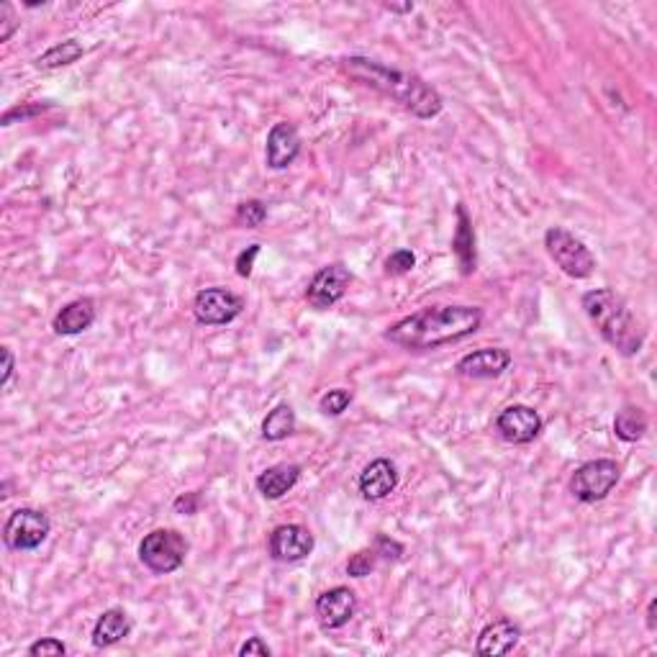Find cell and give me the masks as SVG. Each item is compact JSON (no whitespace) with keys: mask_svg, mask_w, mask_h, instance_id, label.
Returning a JSON list of instances; mask_svg holds the SVG:
<instances>
[{"mask_svg":"<svg viewBox=\"0 0 657 657\" xmlns=\"http://www.w3.org/2000/svg\"><path fill=\"white\" fill-rule=\"evenodd\" d=\"M480 324H483V308L480 306L444 303V306H427L403 316L385 329L383 337L401 350L429 352L473 337Z\"/></svg>","mask_w":657,"mask_h":657,"instance_id":"1","label":"cell"},{"mask_svg":"<svg viewBox=\"0 0 657 657\" xmlns=\"http://www.w3.org/2000/svg\"><path fill=\"white\" fill-rule=\"evenodd\" d=\"M339 70L355 83L378 90L380 95L396 101L398 106L414 113L416 119H434L444 108V98L437 93V88H432L424 77L414 75V72L388 67L378 60H370V57H360V54L339 60Z\"/></svg>","mask_w":657,"mask_h":657,"instance_id":"2","label":"cell"},{"mask_svg":"<svg viewBox=\"0 0 657 657\" xmlns=\"http://www.w3.org/2000/svg\"><path fill=\"white\" fill-rule=\"evenodd\" d=\"M583 311L598 334L604 337L606 344H611L619 355L634 357L645 344V329L637 321L629 303L611 288H596V291L583 293Z\"/></svg>","mask_w":657,"mask_h":657,"instance_id":"3","label":"cell"},{"mask_svg":"<svg viewBox=\"0 0 657 657\" xmlns=\"http://www.w3.org/2000/svg\"><path fill=\"white\" fill-rule=\"evenodd\" d=\"M545 249L550 260L563 270L568 278L573 280H586L591 278L596 270V257L591 249L586 247L583 239L570 234L563 226H550L545 231Z\"/></svg>","mask_w":657,"mask_h":657,"instance_id":"4","label":"cell"},{"mask_svg":"<svg viewBox=\"0 0 657 657\" xmlns=\"http://www.w3.org/2000/svg\"><path fill=\"white\" fill-rule=\"evenodd\" d=\"M188 539L178 529H154L139 542V560L154 575H170L185 565Z\"/></svg>","mask_w":657,"mask_h":657,"instance_id":"5","label":"cell"},{"mask_svg":"<svg viewBox=\"0 0 657 657\" xmlns=\"http://www.w3.org/2000/svg\"><path fill=\"white\" fill-rule=\"evenodd\" d=\"M619 478H622V468L616 465V460H609V457L588 460L570 478V493L581 504H598L614 491Z\"/></svg>","mask_w":657,"mask_h":657,"instance_id":"6","label":"cell"},{"mask_svg":"<svg viewBox=\"0 0 657 657\" xmlns=\"http://www.w3.org/2000/svg\"><path fill=\"white\" fill-rule=\"evenodd\" d=\"M49 532H52V521L42 509L21 506L8 514L3 524V542L13 552H34L47 542Z\"/></svg>","mask_w":657,"mask_h":657,"instance_id":"7","label":"cell"},{"mask_svg":"<svg viewBox=\"0 0 657 657\" xmlns=\"http://www.w3.org/2000/svg\"><path fill=\"white\" fill-rule=\"evenodd\" d=\"M244 311V298L226 288H203L193 298V316L201 326H226Z\"/></svg>","mask_w":657,"mask_h":657,"instance_id":"8","label":"cell"},{"mask_svg":"<svg viewBox=\"0 0 657 657\" xmlns=\"http://www.w3.org/2000/svg\"><path fill=\"white\" fill-rule=\"evenodd\" d=\"M350 283L352 273L344 262H332V265L321 267L306 288L308 306L316 308V311H326V308L337 306V303L347 296Z\"/></svg>","mask_w":657,"mask_h":657,"instance_id":"9","label":"cell"},{"mask_svg":"<svg viewBox=\"0 0 657 657\" xmlns=\"http://www.w3.org/2000/svg\"><path fill=\"white\" fill-rule=\"evenodd\" d=\"M316 547L311 529L303 524H280L267 537V552L275 563H301Z\"/></svg>","mask_w":657,"mask_h":657,"instance_id":"10","label":"cell"},{"mask_svg":"<svg viewBox=\"0 0 657 657\" xmlns=\"http://www.w3.org/2000/svg\"><path fill=\"white\" fill-rule=\"evenodd\" d=\"M542 429H545V421H542L539 411L532 409V406H524V403L506 406L496 416L498 437L509 444H519V447L521 444H532L542 434Z\"/></svg>","mask_w":657,"mask_h":657,"instance_id":"11","label":"cell"},{"mask_svg":"<svg viewBox=\"0 0 657 657\" xmlns=\"http://www.w3.org/2000/svg\"><path fill=\"white\" fill-rule=\"evenodd\" d=\"M357 593L347 586H334L316 598V622L324 632L347 627L357 614Z\"/></svg>","mask_w":657,"mask_h":657,"instance_id":"12","label":"cell"},{"mask_svg":"<svg viewBox=\"0 0 657 657\" xmlns=\"http://www.w3.org/2000/svg\"><path fill=\"white\" fill-rule=\"evenodd\" d=\"M511 367V352L504 347H483L470 355L460 357L455 365L457 375L470 380H493L501 378Z\"/></svg>","mask_w":657,"mask_h":657,"instance_id":"13","label":"cell"},{"mask_svg":"<svg viewBox=\"0 0 657 657\" xmlns=\"http://www.w3.org/2000/svg\"><path fill=\"white\" fill-rule=\"evenodd\" d=\"M301 154V134L288 121H278L267 131L265 162L270 170H288Z\"/></svg>","mask_w":657,"mask_h":657,"instance_id":"14","label":"cell"},{"mask_svg":"<svg viewBox=\"0 0 657 657\" xmlns=\"http://www.w3.org/2000/svg\"><path fill=\"white\" fill-rule=\"evenodd\" d=\"M357 488H360L365 501H383V498H388L398 488L396 462H391L388 457H378L370 465H365L360 480H357Z\"/></svg>","mask_w":657,"mask_h":657,"instance_id":"15","label":"cell"},{"mask_svg":"<svg viewBox=\"0 0 657 657\" xmlns=\"http://www.w3.org/2000/svg\"><path fill=\"white\" fill-rule=\"evenodd\" d=\"M521 629L519 624H514L511 619L501 616L496 622L486 624L478 634V645L475 652L486 657H498V655H509L516 645H519Z\"/></svg>","mask_w":657,"mask_h":657,"instance_id":"16","label":"cell"},{"mask_svg":"<svg viewBox=\"0 0 657 657\" xmlns=\"http://www.w3.org/2000/svg\"><path fill=\"white\" fill-rule=\"evenodd\" d=\"M455 214H457V226H455V237H452V252H455L460 273L468 278V275L475 273V267H478L473 219H470L468 208L462 206V203L455 208Z\"/></svg>","mask_w":657,"mask_h":657,"instance_id":"17","label":"cell"},{"mask_svg":"<svg viewBox=\"0 0 657 657\" xmlns=\"http://www.w3.org/2000/svg\"><path fill=\"white\" fill-rule=\"evenodd\" d=\"M298 480H301V465H296V462H278V465L262 470L257 475L255 486L262 498L278 501V498H283L285 493L296 488Z\"/></svg>","mask_w":657,"mask_h":657,"instance_id":"18","label":"cell"},{"mask_svg":"<svg viewBox=\"0 0 657 657\" xmlns=\"http://www.w3.org/2000/svg\"><path fill=\"white\" fill-rule=\"evenodd\" d=\"M95 301L90 298H77V301H70L67 306H62V311L54 316L52 329L60 337H75V334L88 332L90 326L95 324Z\"/></svg>","mask_w":657,"mask_h":657,"instance_id":"19","label":"cell"},{"mask_svg":"<svg viewBox=\"0 0 657 657\" xmlns=\"http://www.w3.org/2000/svg\"><path fill=\"white\" fill-rule=\"evenodd\" d=\"M131 634V619L124 609H106L93 627V647L106 650V647L119 645Z\"/></svg>","mask_w":657,"mask_h":657,"instance_id":"20","label":"cell"},{"mask_svg":"<svg viewBox=\"0 0 657 657\" xmlns=\"http://www.w3.org/2000/svg\"><path fill=\"white\" fill-rule=\"evenodd\" d=\"M296 432V411L291 403H278L270 414L262 419V439L265 442H283Z\"/></svg>","mask_w":657,"mask_h":657,"instance_id":"21","label":"cell"},{"mask_svg":"<svg viewBox=\"0 0 657 657\" xmlns=\"http://www.w3.org/2000/svg\"><path fill=\"white\" fill-rule=\"evenodd\" d=\"M83 54H85L83 44L77 42V39H67V42L54 44V47H49L47 52L39 54V57L34 60V65H36V70L52 72V70H60V67L72 65V62L80 60Z\"/></svg>","mask_w":657,"mask_h":657,"instance_id":"22","label":"cell"},{"mask_svg":"<svg viewBox=\"0 0 657 657\" xmlns=\"http://www.w3.org/2000/svg\"><path fill=\"white\" fill-rule=\"evenodd\" d=\"M647 427H650V421L640 406H624L614 419V434L627 444L640 442L647 434Z\"/></svg>","mask_w":657,"mask_h":657,"instance_id":"23","label":"cell"},{"mask_svg":"<svg viewBox=\"0 0 657 657\" xmlns=\"http://www.w3.org/2000/svg\"><path fill=\"white\" fill-rule=\"evenodd\" d=\"M234 221L244 229H257L267 221V206L257 198H249V201H242L237 206V214H234Z\"/></svg>","mask_w":657,"mask_h":657,"instance_id":"24","label":"cell"},{"mask_svg":"<svg viewBox=\"0 0 657 657\" xmlns=\"http://www.w3.org/2000/svg\"><path fill=\"white\" fill-rule=\"evenodd\" d=\"M355 396L347 388H334V391H326L324 396L319 398V411L324 416H342L344 411L350 409Z\"/></svg>","mask_w":657,"mask_h":657,"instance_id":"25","label":"cell"},{"mask_svg":"<svg viewBox=\"0 0 657 657\" xmlns=\"http://www.w3.org/2000/svg\"><path fill=\"white\" fill-rule=\"evenodd\" d=\"M378 560H380V555L375 547L357 550L355 555L347 560V575H352V578H365V575H370L375 568H378Z\"/></svg>","mask_w":657,"mask_h":657,"instance_id":"26","label":"cell"},{"mask_svg":"<svg viewBox=\"0 0 657 657\" xmlns=\"http://www.w3.org/2000/svg\"><path fill=\"white\" fill-rule=\"evenodd\" d=\"M416 267V255L414 249H396V252H391V257L385 260V273L393 275V278H401V275L411 273Z\"/></svg>","mask_w":657,"mask_h":657,"instance_id":"27","label":"cell"},{"mask_svg":"<svg viewBox=\"0 0 657 657\" xmlns=\"http://www.w3.org/2000/svg\"><path fill=\"white\" fill-rule=\"evenodd\" d=\"M26 652H29L31 657H62L67 655V645L62 640H57V637H42V640L31 642Z\"/></svg>","mask_w":657,"mask_h":657,"instance_id":"28","label":"cell"},{"mask_svg":"<svg viewBox=\"0 0 657 657\" xmlns=\"http://www.w3.org/2000/svg\"><path fill=\"white\" fill-rule=\"evenodd\" d=\"M373 547L378 550V555L383 557V560H388V563H398L403 557V552H406V547H403L401 542H396V539L388 537V534H378Z\"/></svg>","mask_w":657,"mask_h":657,"instance_id":"29","label":"cell"},{"mask_svg":"<svg viewBox=\"0 0 657 657\" xmlns=\"http://www.w3.org/2000/svg\"><path fill=\"white\" fill-rule=\"evenodd\" d=\"M47 108H52V106H49V103H26V106L11 108V111L3 113V126H11L13 121L31 119V116H36V113H44Z\"/></svg>","mask_w":657,"mask_h":657,"instance_id":"30","label":"cell"},{"mask_svg":"<svg viewBox=\"0 0 657 657\" xmlns=\"http://www.w3.org/2000/svg\"><path fill=\"white\" fill-rule=\"evenodd\" d=\"M18 26H21V21H18L11 3H0V42H8L18 31Z\"/></svg>","mask_w":657,"mask_h":657,"instance_id":"31","label":"cell"},{"mask_svg":"<svg viewBox=\"0 0 657 657\" xmlns=\"http://www.w3.org/2000/svg\"><path fill=\"white\" fill-rule=\"evenodd\" d=\"M260 244H249L247 249H242L237 255V275L239 278H249L252 270H255V260L260 257Z\"/></svg>","mask_w":657,"mask_h":657,"instance_id":"32","label":"cell"},{"mask_svg":"<svg viewBox=\"0 0 657 657\" xmlns=\"http://www.w3.org/2000/svg\"><path fill=\"white\" fill-rule=\"evenodd\" d=\"M172 509L183 516L198 514V509H201V496H198V493H180V496L172 501Z\"/></svg>","mask_w":657,"mask_h":657,"instance_id":"33","label":"cell"},{"mask_svg":"<svg viewBox=\"0 0 657 657\" xmlns=\"http://www.w3.org/2000/svg\"><path fill=\"white\" fill-rule=\"evenodd\" d=\"M239 655H242V657H249V655L270 657V655H273V650H270V645H267L262 637H249V640L244 642L242 647H239Z\"/></svg>","mask_w":657,"mask_h":657,"instance_id":"34","label":"cell"},{"mask_svg":"<svg viewBox=\"0 0 657 657\" xmlns=\"http://www.w3.org/2000/svg\"><path fill=\"white\" fill-rule=\"evenodd\" d=\"M0 355H3V375H0V385L8 388V383H11L13 378V370H16V357H13V352L8 350V347H3Z\"/></svg>","mask_w":657,"mask_h":657,"instance_id":"35","label":"cell"},{"mask_svg":"<svg viewBox=\"0 0 657 657\" xmlns=\"http://www.w3.org/2000/svg\"><path fill=\"white\" fill-rule=\"evenodd\" d=\"M655 611H657V598H652L650 606H647V629H650V632H655V629H657Z\"/></svg>","mask_w":657,"mask_h":657,"instance_id":"36","label":"cell"},{"mask_svg":"<svg viewBox=\"0 0 657 657\" xmlns=\"http://www.w3.org/2000/svg\"><path fill=\"white\" fill-rule=\"evenodd\" d=\"M385 11H391V13H411V11H414V3H406V6H393V3H385Z\"/></svg>","mask_w":657,"mask_h":657,"instance_id":"37","label":"cell"}]
</instances>
